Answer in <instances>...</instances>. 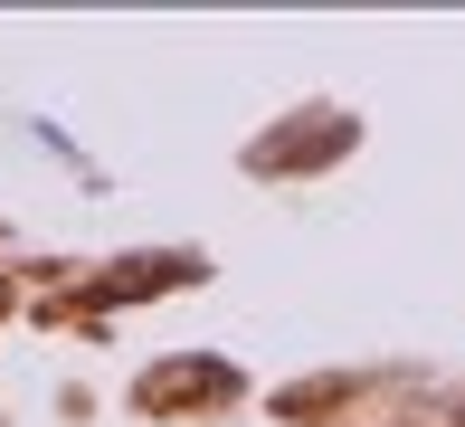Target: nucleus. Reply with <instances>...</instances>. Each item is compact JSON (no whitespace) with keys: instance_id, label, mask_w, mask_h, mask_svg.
Segmentation results:
<instances>
[{"instance_id":"obj_1","label":"nucleus","mask_w":465,"mask_h":427,"mask_svg":"<svg viewBox=\"0 0 465 427\" xmlns=\"http://www.w3.org/2000/svg\"><path fill=\"white\" fill-rule=\"evenodd\" d=\"M209 390H228L219 361H190V371H153V380H143V399H153V409H172V399H209Z\"/></svg>"}]
</instances>
